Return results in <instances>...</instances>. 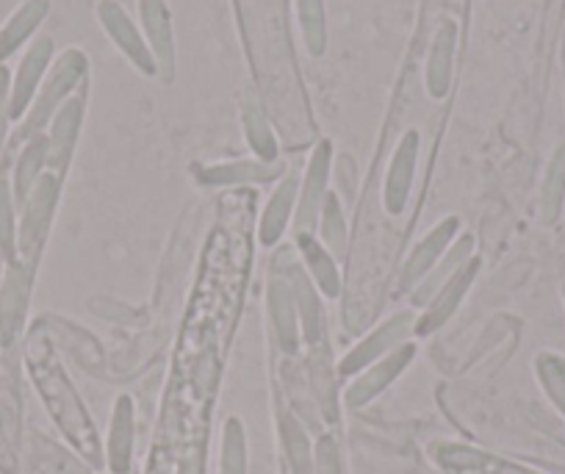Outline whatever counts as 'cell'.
Listing matches in <instances>:
<instances>
[{"label": "cell", "instance_id": "1", "mask_svg": "<svg viewBox=\"0 0 565 474\" xmlns=\"http://www.w3.org/2000/svg\"><path fill=\"white\" fill-rule=\"evenodd\" d=\"M86 78H89V56L81 48H67V51L58 53L47 70L45 81H42L40 92H36L34 103H31L29 114L20 119L14 145H23L31 136L45 134L58 108L86 84Z\"/></svg>", "mask_w": 565, "mask_h": 474}, {"label": "cell", "instance_id": "2", "mask_svg": "<svg viewBox=\"0 0 565 474\" xmlns=\"http://www.w3.org/2000/svg\"><path fill=\"white\" fill-rule=\"evenodd\" d=\"M34 375H36V386L45 394L47 408L56 417L58 428H64L67 439L89 457L92 463H100V444H97V433L92 428V419L86 413V408L81 405L78 394L70 386L67 375L56 367L51 352H45V358L34 361Z\"/></svg>", "mask_w": 565, "mask_h": 474}, {"label": "cell", "instance_id": "3", "mask_svg": "<svg viewBox=\"0 0 565 474\" xmlns=\"http://www.w3.org/2000/svg\"><path fill=\"white\" fill-rule=\"evenodd\" d=\"M64 178L47 170L45 176L36 181L25 203L20 206L18 220V261L29 266H40L42 253H45L47 236H51L53 217L58 211V200H62Z\"/></svg>", "mask_w": 565, "mask_h": 474}, {"label": "cell", "instance_id": "4", "mask_svg": "<svg viewBox=\"0 0 565 474\" xmlns=\"http://www.w3.org/2000/svg\"><path fill=\"white\" fill-rule=\"evenodd\" d=\"M95 18L100 23L103 34L111 40V45L139 70L145 78H159V67L150 53L148 40L141 34L139 23L128 14V9L119 0H97L95 3Z\"/></svg>", "mask_w": 565, "mask_h": 474}, {"label": "cell", "instance_id": "5", "mask_svg": "<svg viewBox=\"0 0 565 474\" xmlns=\"http://www.w3.org/2000/svg\"><path fill=\"white\" fill-rule=\"evenodd\" d=\"M330 178H333V141L319 139L308 158L306 176L300 181V198H297V233H313L319 222L324 200L330 194Z\"/></svg>", "mask_w": 565, "mask_h": 474}, {"label": "cell", "instance_id": "6", "mask_svg": "<svg viewBox=\"0 0 565 474\" xmlns=\"http://www.w3.org/2000/svg\"><path fill=\"white\" fill-rule=\"evenodd\" d=\"M136 7H139V29L153 53L159 78L164 84H172L178 70V42L170 3L167 0H136Z\"/></svg>", "mask_w": 565, "mask_h": 474}, {"label": "cell", "instance_id": "7", "mask_svg": "<svg viewBox=\"0 0 565 474\" xmlns=\"http://www.w3.org/2000/svg\"><path fill=\"white\" fill-rule=\"evenodd\" d=\"M34 275V266L23 264V261H14L3 272V283H0V345L3 347H12L23 334Z\"/></svg>", "mask_w": 565, "mask_h": 474}, {"label": "cell", "instance_id": "8", "mask_svg": "<svg viewBox=\"0 0 565 474\" xmlns=\"http://www.w3.org/2000/svg\"><path fill=\"white\" fill-rule=\"evenodd\" d=\"M86 84L64 103L56 112V117L47 125V170L56 172L58 178L67 176L70 161L75 156V147H78L81 128H84L86 119Z\"/></svg>", "mask_w": 565, "mask_h": 474}, {"label": "cell", "instance_id": "9", "mask_svg": "<svg viewBox=\"0 0 565 474\" xmlns=\"http://www.w3.org/2000/svg\"><path fill=\"white\" fill-rule=\"evenodd\" d=\"M53 59H56V42H53V36L40 34L25 48L18 70L12 73V123H20L29 114L31 103H34L36 92H40L47 70H51Z\"/></svg>", "mask_w": 565, "mask_h": 474}, {"label": "cell", "instance_id": "10", "mask_svg": "<svg viewBox=\"0 0 565 474\" xmlns=\"http://www.w3.org/2000/svg\"><path fill=\"white\" fill-rule=\"evenodd\" d=\"M413 328H416V314H413V310H399L396 316H391L388 323L380 325L374 334H369L355 350L347 352L344 361L339 364V372L344 375V378L363 372V369L372 367L374 361H380V358H385L388 352H394L396 347L405 345L407 336L413 334Z\"/></svg>", "mask_w": 565, "mask_h": 474}, {"label": "cell", "instance_id": "11", "mask_svg": "<svg viewBox=\"0 0 565 474\" xmlns=\"http://www.w3.org/2000/svg\"><path fill=\"white\" fill-rule=\"evenodd\" d=\"M418 150H422V136L416 128L405 130L394 147V156L388 161L383 181V206L391 217H399L411 200L413 178H416Z\"/></svg>", "mask_w": 565, "mask_h": 474}, {"label": "cell", "instance_id": "12", "mask_svg": "<svg viewBox=\"0 0 565 474\" xmlns=\"http://www.w3.org/2000/svg\"><path fill=\"white\" fill-rule=\"evenodd\" d=\"M266 308H269V323L275 330V339L286 356H295L302 345L300 314H297V299L291 292L289 277L282 272H271L269 288H266Z\"/></svg>", "mask_w": 565, "mask_h": 474}, {"label": "cell", "instance_id": "13", "mask_svg": "<svg viewBox=\"0 0 565 474\" xmlns=\"http://www.w3.org/2000/svg\"><path fill=\"white\" fill-rule=\"evenodd\" d=\"M460 233V220L458 217H447L444 222H438L422 242L413 247V253L407 255L405 266H402V275H399V288L405 294H411L424 277L430 275L433 266L444 259V253L449 250V244L455 242V236Z\"/></svg>", "mask_w": 565, "mask_h": 474}, {"label": "cell", "instance_id": "14", "mask_svg": "<svg viewBox=\"0 0 565 474\" xmlns=\"http://www.w3.org/2000/svg\"><path fill=\"white\" fill-rule=\"evenodd\" d=\"M477 270H480V261L477 259H471L469 264L460 266V270L455 272V275L449 277L441 288H438L436 297L424 305V314L416 319V328H413V334L430 336L433 330H438L441 325H447L449 319H452L455 310L460 308V303L466 299V294H469L471 283H475V277H477Z\"/></svg>", "mask_w": 565, "mask_h": 474}, {"label": "cell", "instance_id": "15", "mask_svg": "<svg viewBox=\"0 0 565 474\" xmlns=\"http://www.w3.org/2000/svg\"><path fill=\"white\" fill-rule=\"evenodd\" d=\"M282 275L289 277L291 283V292H295L297 299V314H300V334L302 341L308 345H319L324 334V310H322V294L319 288L313 286L311 275H306V266L297 264L295 259L282 253Z\"/></svg>", "mask_w": 565, "mask_h": 474}, {"label": "cell", "instance_id": "16", "mask_svg": "<svg viewBox=\"0 0 565 474\" xmlns=\"http://www.w3.org/2000/svg\"><path fill=\"white\" fill-rule=\"evenodd\" d=\"M413 356H416V345H407L405 341V345L396 347L394 352H388L385 358L374 361L372 367L363 369L361 378L347 389V402H350V408L366 405V402L374 400L380 391L388 389V386L405 372L407 364L413 361Z\"/></svg>", "mask_w": 565, "mask_h": 474}, {"label": "cell", "instance_id": "17", "mask_svg": "<svg viewBox=\"0 0 565 474\" xmlns=\"http://www.w3.org/2000/svg\"><path fill=\"white\" fill-rule=\"evenodd\" d=\"M286 176V165H266L258 158H233L220 165L198 167V181L203 187H236V183H269Z\"/></svg>", "mask_w": 565, "mask_h": 474}, {"label": "cell", "instance_id": "18", "mask_svg": "<svg viewBox=\"0 0 565 474\" xmlns=\"http://www.w3.org/2000/svg\"><path fill=\"white\" fill-rule=\"evenodd\" d=\"M297 198H300V178L289 172L286 178H280V183H277L275 192L269 194L264 206L258 225L260 247H275L282 239V233L289 231V222L295 220L297 211Z\"/></svg>", "mask_w": 565, "mask_h": 474}, {"label": "cell", "instance_id": "19", "mask_svg": "<svg viewBox=\"0 0 565 474\" xmlns=\"http://www.w3.org/2000/svg\"><path fill=\"white\" fill-rule=\"evenodd\" d=\"M455 51H458V25L452 20H444L438 25L436 36L427 51V64H424V84L430 97L441 101L449 95L452 86V67H455Z\"/></svg>", "mask_w": 565, "mask_h": 474}, {"label": "cell", "instance_id": "20", "mask_svg": "<svg viewBox=\"0 0 565 474\" xmlns=\"http://www.w3.org/2000/svg\"><path fill=\"white\" fill-rule=\"evenodd\" d=\"M51 14V0H23L0 25V64H7L20 48L36 40V31Z\"/></svg>", "mask_w": 565, "mask_h": 474}, {"label": "cell", "instance_id": "21", "mask_svg": "<svg viewBox=\"0 0 565 474\" xmlns=\"http://www.w3.org/2000/svg\"><path fill=\"white\" fill-rule=\"evenodd\" d=\"M238 117H242L244 139H247L253 156L258 158V161H266V165H275V161H280V145H277L275 128H271L264 106H260V101L253 95V92H247V95L242 97Z\"/></svg>", "mask_w": 565, "mask_h": 474}, {"label": "cell", "instance_id": "22", "mask_svg": "<svg viewBox=\"0 0 565 474\" xmlns=\"http://www.w3.org/2000/svg\"><path fill=\"white\" fill-rule=\"evenodd\" d=\"M297 250L302 255V264L308 266V275L317 283L319 294L328 299H335L341 294V272L339 261L333 259L328 247L319 242L313 233H297Z\"/></svg>", "mask_w": 565, "mask_h": 474}, {"label": "cell", "instance_id": "23", "mask_svg": "<svg viewBox=\"0 0 565 474\" xmlns=\"http://www.w3.org/2000/svg\"><path fill=\"white\" fill-rule=\"evenodd\" d=\"M47 172V136H31L29 141H23L20 147V156L14 161V172H12V192H14V203L20 206L25 203V198L31 194V189L36 187L42 176Z\"/></svg>", "mask_w": 565, "mask_h": 474}, {"label": "cell", "instance_id": "24", "mask_svg": "<svg viewBox=\"0 0 565 474\" xmlns=\"http://www.w3.org/2000/svg\"><path fill=\"white\" fill-rule=\"evenodd\" d=\"M436 461L441 463V468L447 474H530L524 468L513 466V463L497 461V457L466 450V446H438Z\"/></svg>", "mask_w": 565, "mask_h": 474}, {"label": "cell", "instance_id": "25", "mask_svg": "<svg viewBox=\"0 0 565 474\" xmlns=\"http://www.w3.org/2000/svg\"><path fill=\"white\" fill-rule=\"evenodd\" d=\"M471 253H475V239H471L469 233H466V236L460 239V242H455L452 247H449L447 253H444V259L438 261L436 266H433L430 275H427L422 283H418L416 292H413V305H422V308H424V305L430 303V299L436 297L438 288H441L444 283H447L449 277H452L455 272L460 270V266L469 264Z\"/></svg>", "mask_w": 565, "mask_h": 474}, {"label": "cell", "instance_id": "26", "mask_svg": "<svg viewBox=\"0 0 565 474\" xmlns=\"http://www.w3.org/2000/svg\"><path fill=\"white\" fill-rule=\"evenodd\" d=\"M130 452H134V402L130 397H119L108 433V466L114 474L130 472Z\"/></svg>", "mask_w": 565, "mask_h": 474}, {"label": "cell", "instance_id": "27", "mask_svg": "<svg viewBox=\"0 0 565 474\" xmlns=\"http://www.w3.org/2000/svg\"><path fill=\"white\" fill-rule=\"evenodd\" d=\"M295 12L306 53L311 59H322L328 53V7H324V0H295Z\"/></svg>", "mask_w": 565, "mask_h": 474}, {"label": "cell", "instance_id": "28", "mask_svg": "<svg viewBox=\"0 0 565 474\" xmlns=\"http://www.w3.org/2000/svg\"><path fill=\"white\" fill-rule=\"evenodd\" d=\"M319 242L333 253V259H344L347 255V220H344V206L335 192L328 194L322 211H319Z\"/></svg>", "mask_w": 565, "mask_h": 474}, {"label": "cell", "instance_id": "29", "mask_svg": "<svg viewBox=\"0 0 565 474\" xmlns=\"http://www.w3.org/2000/svg\"><path fill=\"white\" fill-rule=\"evenodd\" d=\"M0 259L9 264L18 261V203H14L12 178L0 170Z\"/></svg>", "mask_w": 565, "mask_h": 474}, {"label": "cell", "instance_id": "30", "mask_svg": "<svg viewBox=\"0 0 565 474\" xmlns=\"http://www.w3.org/2000/svg\"><path fill=\"white\" fill-rule=\"evenodd\" d=\"M222 474H247V441L242 419H227L222 433Z\"/></svg>", "mask_w": 565, "mask_h": 474}, {"label": "cell", "instance_id": "31", "mask_svg": "<svg viewBox=\"0 0 565 474\" xmlns=\"http://www.w3.org/2000/svg\"><path fill=\"white\" fill-rule=\"evenodd\" d=\"M565 192V147L554 152L552 165L546 172V187H543V222L552 225L559 214V203H563Z\"/></svg>", "mask_w": 565, "mask_h": 474}, {"label": "cell", "instance_id": "32", "mask_svg": "<svg viewBox=\"0 0 565 474\" xmlns=\"http://www.w3.org/2000/svg\"><path fill=\"white\" fill-rule=\"evenodd\" d=\"M9 125H12V70L0 64V152L7 147Z\"/></svg>", "mask_w": 565, "mask_h": 474}, {"label": "cell", "instance_id": "33", "mask_svg": "<svg viewBox=\"0 0 565 474\" xmlns=\"http://www.w3.org/2000/svg\"><path fill=\"white\" fill-rule=\"evenodd\" d=\"M317 472L319 474H344L341 472L339 446L333 439H322L317 446Z\"/></svg>", "mask_w": 565, "mask_h": 474}, {"label": "cell", "instance_id": "34", "mask_svg": "<svg viewBox=\"0 0 565 474\" xmlns=\"http://www.w3.org/2000/svg\"><path fill=\"white\" fill-rule=\"evenodd\" d=\"M3 272H7V261L0 259V283H3Z\"/></svg>", "mask_w": 565, "mask_h": 474}]
</instances>
